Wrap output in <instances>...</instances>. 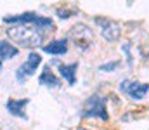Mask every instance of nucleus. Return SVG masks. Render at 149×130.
Returning <instances> with one entry per match:
<instances>
[{"label":"nucleus","instance_id":"obj_1","mask_svg":"<svg viewBox=\"0 0 149 130\" xmlns=\"http://www.w3.org/2000/svg\"><path fill=\"white\" fill-rule=\"evenodd\" d=\"M7 37L21 47L33 49L43 42V28L35 24H17L7 30Z\"/></svg>","mask_w":149,"mask_h":130},{"label":"nucleus","instance_id":"obj_2","mask_svg":"<svg viewBox=\"0 0 149 130\" xmlns=\"http://www.w3.org/2000/svg\"><path fill=\"white\" fill-rule=\"evenodd\" d=\"M83 116L85 118H99L102 122H108L109 115L106 109V97H102L99 94L90 95L83 104Z\"/></svg>","mask_w":149,"mask_h":130},{"label":"nucleus","instance_id":"obj_3","mask_svg":"<svg viewBox=\"0 0 149 130\" xmlns=\"http://www.w3.org/2000/svg\"><path fill=\"white\" fill-rule=\"evenodd\" d=\"M3 23H9V24H35L40 28H54V23L52 19L49 17H42L35 12H24V14H19V16H9V17H3Z\"/></svg>","mask_w":149,"mask_h":130},{"label":"nucleus","instance_id":"obj_4","mask_svg":"<svg viewBox=\"0 0 149 130\" xmlns=\"http://www.w3.org/2000/svg\"><path fill=\"white\" fill-rule=\"evenodd\" d=\"M40 63H42V56H40L38 52H31V54L28 56L26 63L16 71V78H17V82H24L28 76L35 75V71H37V68L40 66Z\"/></svg>","mask_w":149,"mask_h":130},{"label":"nucleus","instance_id":"obj_5","mask_svg":"<svg viewBox=\"0 0 149 130\" xmlns=\"http://www.w3.org/2000/svg\"><path fill=\"white\" fill-rule=\"evenodd\" d=\"M120 90L127 94L128 97L141 101L146 94L149 92V83H141V82H132V80H123L120 83Z\"/></svg>","mask_w":149,"mask_h":130},{"label":"nucleus","instance_id":"obj_6","mask_svg":"<svg viewBox=\"0 0 149 130\" xmlns=\"http://www.w3.org/2000/svg\"><path fill=\"white\" fill-rule=\"evenodd\" d=\"M95 24L101 26V33L108 42H116L121 35V28L118 23H114L111 19H104V17H95Z\"/></svg>","mask_w":149,"mask_h":130},{"label":"nucleus","instance_id":"obj_7","mask_svg":"<svg viewBox=\"0 0 149 130\" xmlns=\"http://www.w3.org/2000/svg\"><path fill=\"white\" fill-rule=\"evenodd\" d=\"M71 37L74 38L76 45H80L81 49H87L88 42L92 40V30H88L85 24H76L71 30Z\"/></svg>","mask_w":149,"mask_h":130},{"label":"nucleus","instance_id":"obj_8","mask_svg":"<svg viewBox=\"0 0 149 130\" xmlns=\"http://www.w3.org/2000/svg\"><path fill=\"white\" fill-rule=\"evenodd\" d=\"M28 99H9L7 101V109H9V113L10 115H14V116H19V118H23V120H28V116L24 115V108L28 106Z\"/></svg>","mask_w":149,"mask_h":130},{"label":"nucleus","instance_id":"obj_9","mask_svg":"<svg viewBox=\"0 0 149 130\" xmlns=\"http://www.w3.org/2000/svg\"><path fill=\"white\" fill-rule=\"evenodd\" d=\"M43 50L47 54H54V56H61L68 52V40L66 38H59V40H52L43 47Z\"/></svg>","mask_w":149,"mask_h":130},{"label":"nucleus","instance_id":"obj_10","mask_svg":"<svg viewBox=\"0 0 149 130\" xmlns=\"http://www.w3.org/2000/svg\"><path fill=\"white\" fill-rule=\"evenodd\" d=\"M38 83H40V85H45V87H54V88H57V87H61V80L50 71L49 66H45L43 71H42V75H40V78H38Z\"/></svg>","mask_w":149,"mask_h":130},{"label":"nucleus","instance_id":"obj_11","mask_svg":"<svg viewBox=\"0 0 149 130\" xmlns=\"http://www.w3.org/2000/svg\"><path fill=\"white\" fill-rule=\"evenodd\" d=\"M76 70H78V63L61 64V66H59V71H61L63 78H64L70 85H74V82H76Z\"/></svg>","mask_w":149,"mask_h":130},{"label":"nucleus","instance_id":"obj_12","mask_svg":"<svg viewBox=\"0 0 149 130\" xmlns=\"http://www.w3.org/2000/svg\"><path fill=\"white\" fill-rule=\"evenodd\" d=\"M17 47H14L12 43L9 42H3L0 40V61H7V59H12L17 56Z\"/></svg>","mask_w":149,"mask_h":130},{"label":"nucleus","instance_id":"obj_13","mask_svg":"<svg viewBox=\"0 0 149 130\" xmlns=\"http://www.w3.org/2000/svg\"><path fill=\"white\" fill-rule=\"evenodd\" d=\"M120 66V61H111V63H106V64H101L99 66V71H104V73H109V71H114L116 68Z\"/></svg>","mask_w":149,"mask_h":130},{"label":"nucleus","instance_id":"obj_14","mask_svg":"<svg viewBox=\"0 0 149 130\" xmlns=\"http://www.w3.org/2000/svg\"><path fill=\"white\" fill-rule=\"evenodd\" d=\"M57 14H59L61 19H68V17H71V16H70L71 12H70L68 9H57Z\"/></svg>","mask_w":149,"mask_h":130},{"label":"nucleus","instance_id":"obj_15","mask_svg":"<svg viewBox=\"0 0 149 130\" xmlns=\"http://www.w3.org/2000/svg\"><path fill=\"white\" fill-rule=\"evenodd\" d=\"M78 130H88V129H83V127H80V129H78Z\"/></svg>","mask_w":149,"mask_h":130},{"label":"nucleus","instance_id":"obj_16","mask_svg":"<svg viewBox=\"0 0 149 130\" xmlns=\"http://www.w3.org/2000/svg\"><path fill=\"white\" fill-rule=\"evenodd\" d=\"M0 70H2V61H0Z\"/></svg>","mask_w":149,"mask_h":130}]
</instances>
